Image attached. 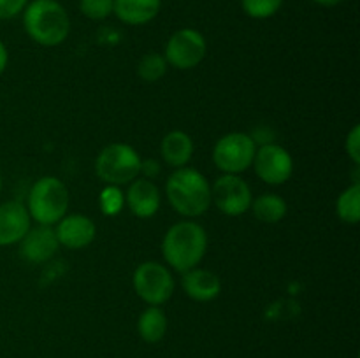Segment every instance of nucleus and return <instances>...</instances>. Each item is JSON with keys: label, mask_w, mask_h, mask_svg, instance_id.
<instances>
[{"label": "nucleus", "mask_w": 360, "mask_h": 358, "mask_svg": "<svg viewBox=\"0 0 360 358\" xmlns=\"http://www.w3.org/2000/svg\"><path fill=\"white\" fill-rule=\"evenodd\" d=\"M336 214L343 223L357 225L360 220V185L354 183L345 188L336 200Z\"/></svg>", "instance_id": "nucleus-20"}, {"label": "nucleus", "mask_w": 360, "mask_h": 358, "mask_svg": "<svg viewBox=\"0 0 360 358\" xmlns=\"http://www.w3.org/2000/svg\"><path fill=\"white\" fill-rule=\"evenodd\" d=\"M193 150L195 146H193L192 137L183 130H172V132L165 133L160 142L162 160L172 168L188 167L193 157Z\"/></svg>", "instance_id": "nucleus-17"}, {"label": "nucleus", "mask_w": 360, "mask_h": 358, "mask_svg": "<svg viewBox=\"0 0 360 358\" xmlns=\"http://www.w3.org/2000/svg\"><path fill=\"white\" fill-rule=\"evenodd\" d=\"M283 6V0H241V9L253 20L273 18Z\"/></svg>", "instance_id": "nucleus-22"}, {"label": "nucleus", "mask_w": 360, "mask_h": 358, "mask_svg": "<svg viewBox=\"0 0 360 358\" xmlns=\"http://www.w3.org/2000/svg\"><path fill=\"white\" fill-rule=\"evenodd\" d=\"M141 154L130 144L112 142L102 147L95 158V172L105 185L125 186L139 178Z\"/></svg>", "instance_id": "nucleus-5"}, {"label": "nucleus", "mask_w": 360, "mask_h": 358, "mask_svg": "<svg viewBox=\"0 0 360 358\" xmlns=\"http://www.w3.org/2000/svg\"><path fill=\"white\" fill-rule=\"evenodd\" d=\"M137 297L148 305H164L174 293V277L171 270L158 262H143L137 265L132 276Z\"/></svg>", "instance_id": "nucleus-7"}, {"label": "nucleus", "mask_w": 360, "mask_h": 358, "mask_svg": "<svg viewBox=\"0 0 360 358\" xmlns=\"http://www.w3.org/2000/svg\"><path fill=\"white\" fill-rule=\"evenodd\" d=\"M0 190H2V175H0Z\"/></svg>", "instance_id": "nucleus-30"}, {"label": "nucleus", "mask_w": 360, "mask_h": 358, "mask_svg": "<svg viewBox=\"0 0 360 358\" xmlns=\"http://www.w3.org/2000/svg\"><path fill=\"white\" fill-rule=\"evenodd\" d=\"M79 11L91 21H102L112 14V0H79Z\"/></svg>", "instance_id": "nucleus-24"}, {"label": "nucleus", "mask_w": 360, "mask_h": 358, "mask_svg": "<svg viewBox=\"0 0 360 358\" xmlns=\"http://www.w3.org/2000/svg\"><path fill=\"white\" fill-rule=\"evenodd\" d=\"M315 4H319V6L322 7H336L340 6V4H343L345 0H313Z\"/></svg>", "instance_id": "nucleus-29"}, {"label": "nucleus", "mask_w": 360, "mask_h": 358, "mask_svg": "<svg viewBox=\"0 0 360 358\" xmlns=\"http://www.w3.org/2000/svg\"><path fill=\"white\" fill-rule=\"evenodd\" d=\"M181 286L186 297H190L192 300L211 302L220 295L221 281L213 270L193 267V269L183 272Z\"/></svg>", "instance_id": "nucleus-15"}, {"label": "nucleus", "mask_w": 360, "mask_h": 358, "mask_svg": "<svg viewBox=\"0 0 360 358\" xmlns=\"http://www.w3.org/2000/svg\"><path fill=\"white\" fill-rule=\"evenodd\" d=\"M252 213L259 221L267 225L280 223L288 213L287 200L276 193H262L252 200Z\"/></svg>", "instance_id": "nucleus-19"}, {"label": "nucleus", "mask_w": 360, "mask_h": 358, "mask_svg": "<svg viewBox=\"0 0 360 358\" xmlns=\"http://www.w3.org/2000/svg\"><path fill=\"white\" fill-rule=\"evenodd\" d=\"M160 9L162 0H112V14L130 27L150 23Z\"/></svg>", "instance_id": "nucleus-16"}, {"label": "nucleus", "mask_w": 360, "mask_h": 358, "mask_svg": "<svg viewBox=\"0 0 360 358\" xmlns=\"http://www.w3.org/2000/svg\"><path fill=\"white\" fill-rule=\"evenodd\" d=\"M125 206V193L122 192L120 186L105 185V188L101 192L98 197V207H101L104 216H116L122 213Z\"/></svg>", "instance_id": "nucleus-23"}, {"label": "nucleus", "mask_w": 360, "mask_h": 358, "mask_svg": "<svg viewBox=\"0 0 360 358\" xmlns=\"http://www.w3.org/2000/svg\"><path fill=\"white\" fill-rule=\"evenodd\" d=\"M257 144L250 133L231 132L217 140L213 147V164L224 174H241L253 164Z\"/></svg>", "instance_id": "nucleus-6"}, {"label": "nucleus", "mask_w": 360, "mask_h": 358, "mask_svg": "<svg viewBox=\"0 0 360 358\" xmlns=\"http://www.w3.org/2000/svg\"><path fill=\"white\" fill-rule=\"evenodd\" d=\"M345 151H347L352 164L354 165L360 164V126L359 125H355L354 128L348 132L347 140H345Z\"/></svg>", "instance_id": "nucleus-25"}, {"label": "nucleus", "mask_w": 360, "mask_h": 358, "mask_svg": "<svg viewBox=\"0 0 360 358\" xmlns=\"http://www.w3.org/2000/svg\"><path fill=\"white\" fill-rule=\"evenodd\" d=\"M7 63H9V51H7L6 44L0 41V74L6 72Z\"/></svg>", "instance_id": "nucleus-28"}, {"label": "nucleus", "mask_w": 360, "mask_h": 358, "mask_svg": "<svg viewBox=\"0 0 360 358\" xmlns=\"http://www.w3.org/2000/svg\"><path fill=\"white\" fill-rule=\"evenodd\" d=\"M53 228L58 244L67 249L88 248L97 235V227L86 214H65Z\"/></svg>", "instance_id": "nucleus-11"}, {"label": "nucleus", "mask_w": 360, "mask_h": 358, "mask_svg": "<svg viewBox=\"0 0 360 358\" xmlns=\"http://www.w3.org/2000/svg\"><path fill=\"white\" fill-rule=\"evenodd\" d=\"M28 0H0V20H11L23 13Z\"/></svg>", "instance_id": "nucleus-26"}, {"label": "nucleus", "mask_w": 360, "mask_h": 358, "mask_svg": "<svg viewBox=\"0 0 360 358\" xmlns=\"http://www.w3.org/2000/svg\"><path fill=\"white\" fill-rule=\"evenodd\" d=\"M207 53L206 37L195 28H179L169 37L164 56L169 67L178 70L195 69Z\"/></svg>", "instance_id": "nucleus-8"}, {"label": "nucleus", "mask_w": 360, "mask_h": 358, "mask_svg": "<svg viewBox=\"0 0 360 358\" xmlns=\"http://www.w3.org/2000/svg\"><path fill=\"white\" fill-rule=\"evenodd\" d=\"M252 188L238 174H224L211 185V204L225 216H241L252 207Z\"/></svg>", "instance_id": "nucleus-9"}, {"label": "nucleus", "mask_w": 360, "mask_h": 358, "mask_svg": "<svg viewBox=\"0 0 360 358\" xmlns=\"http://www.w3.org/2000/svg\"><path fill=\"white\" fill-rule=\"evenodd\" d=\"M137 332L148 344H157L167 333V314L160 305H148L137 319Z\"/></svg>", "instance_id": "nucleus-18"}, {"label": "nucleus", "mask_w": 360, "mask_h": 358, "mask_svg": "<svg viewBox=\"0 0 360 358\" xmlns=\"http://www.w3.org/2000/svg\"><path fill=\"white\" fill-rule=\"evenodd\" d=\"M32 227L27 206L20 200L0 204V246L18 244Z\"/></svg>", "instance_id": "nucleus-13"}, {"label": "nucleus", "mask_w": 360, "mask_h": 358, "mask_svg": "<svg viewBox=\"0 0 360 358\" xmlns=\"http://www.w3.org/2000/svg\"><path fill=\"white\" fill-rule=\"evenodd\" d=\"M252 167L255 174L266 185L280 186L287 183L294 174V158L276 142H267L257 146Z\"/></svg>", "instance_id": "nucleus-10"}, {"label": "nucleus", "mask_w": 360, "mask_h": 358, "mask_svg": "<svg viewBox=\"0 0 360 358\" xmlns=\"http://www.w3.org/2000/svg\"><path fill=\"white\" fill-rule=\"evenodd\" d=\"M160 174V164H158L157 160H153V158H150V160H143L141 161V172H139V178L143 175L144 179H150V181H153L157 175Z\"/></svg>", "instance_id": "nucleus-27"}, {"label": "nucleus", "mask_w": 360, "mask_h": 358, "mask_svg": "<svg viewBox=\"0 0 360 358\" xmlns=\"http://www.w3.org/2000/svg\"><path fill=\"white\" fill-rule=\"evenodd\" d=\"M23 28L39 46L55 48L70 34V18L58 0H32L23 9Z\"/></svg>", "instance_id": "nucleus-2"}, {"label": "nucleus", "mask_w": 360, "mask_h": 358, "mask_svg": "<svg viewBox=\"0 0 360 358\" xmlns=\"http://www.w3.org/2000/svg\"><path fill=\"white\" fill-rule=\"evenodd\" d=\"M207 251V234L197 221H178L162 239V255L169 267L178 272L199 267Z\"/></svg>", "instance_id": "nucleus-1"}, {"label": "nucleus", "mask_w": 360, "mask_h": 358, "mask_svg": "<svg viewBox=\"0 0 360 358\" xmlns=\"http://www.w3.org/2000/svg\"><path fill=\"white\" fill-rule=\"evenodd\" d=\"M165 197L178 214L199 218L211 206V185L197 168H176L165 183Z\"/></svg>", "instance_id": "nucleus-3"}, {"label": "nucleus", "mask_w": 360, "mask_h": 358, "mask_svg": "<svg viewBox=\"0 0 360 358\" xmlns=\"http://www.w3.org/2000/svg\"><path fill=\"white\" fill-rule=\"evenodd\" d=\"M125 204L136 218L141 220L153 218L160 209V190L150 179L137 178L130 183L129 190L125 192Z\"/></svg>", "instance_id": "nucleus-14"}, {"label": "nucleus", "mask_w": 360, "mask_h": 358, "mask_svg": "<svg viewBox=\"0 0 360 358\" xmlns=\"http://www.w3.org/2000/svg\"><path fill=\"white\" fill-rule=\"evenodd\" d=\"M169 63L164 55L160 53H146L143 58L137 63V76L144 81V83H157L162 77L167 74Z\"/></svg>", "instance_id": "nucleus-21"}, {"label": "nucleus", "mask_w": 360, "mask_h": 358, "mask_svg": "<svg viewBox=\"0 0 360 358\" xmlns=\"http://www.w3.org/2000/svg\"><path fill=\"white\" fill-rule=\"evenodd\" d=\"M21 258L28 263H44L51 260L58 251L60 244L56 239L55 228L48 225H37L25 234L20 242Z\"/></svg>", "instance_id": "nucleus-12"}, {"label": "nucleus", "mask_w": 360, "mask_h": 358, "mask_svg": "<svg viewBox=\"0 0 360 358\" xmlns=\"http://www.w3.org/2000/svg\"><path fill=\"white\" fill-rule=\"evenodd\" d=\"M27 209L37 225L55 227L69 211V190L65 183L55 175L39 178L28 192Z\"/></svg>", "instance_id": "nucleus-4"}]
</instances>
